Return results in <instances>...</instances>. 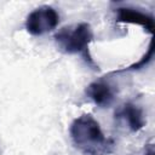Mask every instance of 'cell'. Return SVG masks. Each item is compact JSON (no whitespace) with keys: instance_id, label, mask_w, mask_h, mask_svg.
Returning <instances> with one entry per match:
<instances>
[{"instance_id":"obj_1","label":"cell","mask_w":155,"mask_h":155,"mask_svg":"<svg viewBox=\"0 0 155 155\" xmlns=\"http://www.w3.org/2000/svg\"><path fill=\"white\" fill-rule=\"evenodd\" d=\"M73 144L84 155H109L115 148V142L104 136L98 121L91 114L76 117L69 127Z\"/></svg>"},{"instance_id":"obj_3","label":"cell","mask_w":155,"mask_h":155,"mask_svg":"<svg viewBox=\"0 0 155 155\" xmlns=\"http://www.w3.org/2000/svg\"><path fill=\"white\" fill-rule=\"evenodd\" d=\"M59 22V15L52 6H40L31 11L25 19V29L34 36L52 31Z\"/></svg>"},{"instance_id":"obj_7","label":"cell","mask_w":155,"mask_h":155,"mask_svg":"<svg viewBox=\"0 0 155 155\" xmlns=\"http://www.w3.org/2000/svg\"><path fill=\"white\" fill-rule=\"evenodd\" d=\"M153 52H154V48H153V41H150L149 44V47H148V52L137 62V63H133L131 65H128L127 68H124V69H120V70H114L113 73H120V71H130V70H138L140 68H144L153 58Z\"/></svg>"},{"instance_id":"obj_5","label":"cell","mask_w":155,"mask_h":155,"mask_svg":"<svg viewBox=\"0 0 155 155\" xmlns=\"http://www.w3.org/2000/svg\"><path fill=\"white\" fill-rule=\"evenodd\" d=\"M115 117L127 125L128 130L132 132H138L145 126V117L140 107L134 103H125L115 111Z\"/></svg>"},{"instance_id":"obj_4","label":"cell","mask_w":155,"mask_h":155,"mask_svg":"<svg viewBox=\"0 0 155 155\" xmlns=\"http://www.w3.org/2000/svg\"><path fill=\"white\" fill-rule=\"evenodd\" d=\"M116 22L117 23H130V24H138L143 27L148 33H154V17L147 12L140 11L139 8L124 6L117 7L116 10Z\"/></svg>"},{"instance_id":"obj_8","label":"cell","mask_w":155,"mask_h":155,"mask_svg":"<svg viewBox=\"0 0 155 155\" xmlns=\"http://www.w3.org/2000/svg\"><path fill=\"white\" fill-rule=\"evenodd\" d=\"M144 155H154V147H153V144H148L147 145Z\"/></svg>"},{"instance_id":"obj_6","label":"cell","mask_w":155,"mask_h":155,"mask_svg":"<svg viewBox=\"0 0 155 155\" xmlns=\"http://www.w3.org/2000/svg\"><path fill=\"white\" fill-rule=\"evenodd\" d=\"M86 96L98 107L105 108L111 105L115 99V88L104 80H97L91 82L86 87Z\"/></svg>"},{"instance_id":"obj_2","label":"cell","mask_w":155,"mask_h":155,"mask_svg":"<svg viewBox=\"0 0 155 155\" xmlns=\"http://www.w3.org/2000/svg\"><path fill=\"white\" fill-rule=\"evenodd\" d=\"M54 41L57 47L68 54H80L85 62L93 69H98V65L92 59L90 53V44L93 40V30L86 22L63 27L54 34Z\"/></svg>"}]
</instances>
